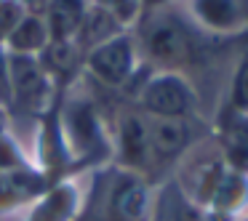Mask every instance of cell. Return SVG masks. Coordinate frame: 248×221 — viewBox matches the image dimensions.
Wrapping results in <instances>:
<instances>
[{"mask_svg": "<svg viewBox=\"0 0 248 221\" xmlns=\"http://www.w3.org/2000/svg\"><path fill=\"white\" fill-rule=\"evenodd\" d=\"M187 125L179 118H155L152 123H147V139H150L152 155H176L184 144H187Z\"/></svg>", "mask_w": 248, "mask_h": 221, "instance_id": "4", "label": "cell"}, {"mask_svg": "<svg viewBox=\"0 0 248 221\" xmlns=\"http://www.w3.org/2000/svg\"><path fill=\"white\" fill-rule=\"evenodd\" d=\"M235 102L240 107H248V59L243 61L240 72H237V80H235Z\"/></svg>", "mask_w": 248, "mask_h": 221, "instance_id": "9", "label": "cell"}, {"mask_svg": "<svg viewBox=\"0 0 248 221\" xmlns=\"http://www.w3.org/2000/svg\"><path fill=\"white\" fill-rule=\"evenodd\" d=\"M83 22V0H54L51 6V29L56 38L72 35Z\"/></svg>", "mask_w": 248, "mask_h": 221, "instance_id": "6", "label": "cell"}, {"mask_svg": "<svg viewBox=\"0 0 248 221\" xmlns=\"http://www.w3.org/2000/svg\"><path fill=\"white\" fill-rule=\"evenodd\" d=\"M198 8L205 16V22H211V24L224 27V24L235 22V3L232 0H200Z\"/></svg>", "mask_w": 248, "mask_h": 221, "instance_id": "8", "label": "cell"}, {"mask_svg": "<svg viewBox=\"0 0 248 221\" xmlns=\"http://www.w3.org/2000/svg\"><path fill=\"white\" fill-rule=\"evenodd\" d=\"M11 96V80H8V67L6 61L0 59V99H8Z\"/></svg>", "mask_w": 248, "mask_h": 221, "instance_id": "11", "label": "cell"}, {"mask_svg": "<svg viewBox=\"0 0 248 221\" xmlns=\"http://www.w3.org/2000/svg\"><path fill=\"white\" fill-rule=\"evenodd\" d=\"M120 136H123V155L128 162H136V165H141V162L147 160V155H150V139H147V123H141V120L131 118L123 123V131H120Z\"/></svg>", "mask_w": 248, "mask_h": 221, "instance_id": "5", "label": "cell"}, {"mask_svg": "<svg viewBox=\"0 0 248 221\" xmlns=\"http://www.w3.org/2000/svg\"><path fill=\"white\" fill-rule=\"evenodd\" d=\"M8 80L14 83V91H16L19 96H24V99L35 96V93L43 88V75H40V70L30 59H22V56L11 59V72H8Z\"/></svg>", "mask_w": 248, "mask_h": 221, "instance_id": "7", "label": "cell"}, {"mask_svg": "<svg viewBox=\"0 0 248 221\" xmlns=\"http://www.w3.org/2000/svg\"><path fill=\"white\" fill-rule=\"evenodd\" d=\"M144 104L157 118H182L189 109V104H192V96H189V88L179 77L166 75L147 86Z\"/></svg>", "mask_w": 248, "mask_h": 221, "instance_id": "2", "label": "cell"}, {"mask_svg": "<svg viewBox=\"0 0 248 221\" xmlns=\"http://www.w3.org/2000/svg\"><path fill=\"white\" fill-rule=\"evenodd\" d=\"M91 70L104 83H123L131 75V45L123 38H112L93 48L91 54Z\"/></svg>", "mask_w": 248, "mask_h": 221, "instance_id": "3", "label": "cell"}, {"mask_svg": "<svg viewBox=\"0 0 248 221\" xmlns=\"http://www.w3.org/2000/svg\"><path fill=\"white\" fill-rule=\"evenodd\" d=\"M104 6H109V11L118 14L120 19H128L136 11V0H102Z\"/></svg>", "mask_w": 248, "mask_h": 221, "instance_id": "10", "label": "cell"}, {"mask_svg": "<svg viewBox=\"0 0 248 221\" xmlns=\"http://www.w3.org/2000/svg\"><path fill=\"white\" fill-rule=\"evenodd\" d=\"M144 43H147V51H150L152 59L163 61V64H179V61H184L189 56V51H192L187 29L176 22H168V19L152 24L147 38H144Z\"/></svg>", "mask_w": 248, "mask_h": 221, "instance_id": "1", "label": "cell"}]
</instances>
